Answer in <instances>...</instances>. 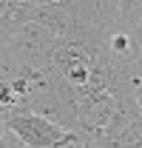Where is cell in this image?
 Wrapping results in <instances>:
<instances>
[{
  "label": "cell",
  "instance_id": "4",
  "mask_svg": "<svg viewBox=\"0 0 142 148\" xmlns=\"http://www.w3.org/2000/svg\"><path fill=\"white\" fill-rule=\"evenodd\" d=\"M14 71H17V69H14V60H12V54H9L6 34L0 32V77H12Z\"/></svg>",
  "mask_w": 142,
  "mask_h": 148
},
{
  "label": "cell",
  "instance_id": "1",
  "mask_svg": "<svg viewBox=\"0 0 142 148\" xmlns=\"http://www.w3.org/2000/svg\"><path fill=\"white\" fill-rule=\"evenodd\" d=\"M0 32L6 34V46H9V54L14 60V69H26V66L43 69V66H48L54 57V49H57V40H60L37 20L0 26Z\"/></svg>",
  "mask_w": 142,
  "mask_h": 148
},
{
  "label": "cell",
  "instance_id": "2",
  "mask_svg": "<svg viewBox=\"0 0 142 148\" xmlns=\"http://www.w3.org/2000/svg\"><path fill=\"white\" fill-rule=\"evenodd\" d=\"M3 120H6V128L12 131L20 140V145H31V148H54L57 140L63 137V125L54 123L48 117L29 111L23 106H9V108H0Z\"/></svg>",
  "mask_w": 142,
  "mask_h": 148
},
{
  "label": "cell",
  "instance_id": "3",
  "mask_svg": "<svg viewBox=\"0 0 142 148\" xmlns=\"http://www.w3.org/2000/svg\"><path fill=\"white\" fill-rule=\"evenodd\" d=\"M117 145H142V114H137L122 128V134L117 137Z\"/></svg>",
  "mask_w": 142,
  "mask_h": 148
}]
</instances>
